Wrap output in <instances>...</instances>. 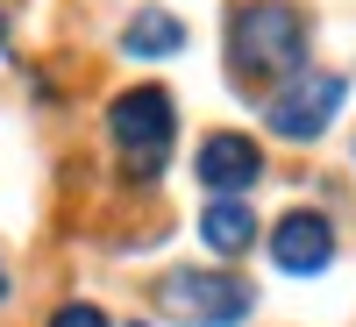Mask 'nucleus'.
Listing matches in <instances>:
<instances>
[{"mask_svg":"<svg viewBox=\"0 0 356 327\" xmlns=\"http://www.w3.org/2000/svg\"><path fill=\"white\" fill-rule=\"evenodd\" d=\"M228 57L243 72H300L307 57V22L285 0H243L228 22Z\"/></svg>","mask_w":356,"mask_h":327,"instance_id":"obj_1","label":"nucleus"},{"mask_svg":"<svg viewBox=\"0 0 356 327\" xmlns=\"http://www.w3.org/2000/svg\"><path fill=\"white\" fill-rule=\"evenodd\" d=\"M107 128H114V142L129 150V171H136V178H157L171 135H178L171 93H164V85H129V93L107 107Z\"/></svg>","mask_w":356,"mask_h":327,"instance_id":"obj_2","label":"nucleus"},{"mask_svg":"<svg viewBox=\"0 0 356 327\" xmlns=\"http://www.w3.org/2000/svg\"><path fill=\"white\" fill-rule=\"evenodd\" d=\"M157 306L171 320H186V327H235L257 306V292L243 278H228V271H171L157 285Z\"/></svg>","mask_w":356,"mask_h":327,"instance_id":"obj_3","label":"nucleus"},{"mask_svg":"<svg viewBox=\"0 0 356 327\" xmlns=\"http://www.w3.org/2000/svg\"><path fill=\"white\" fill-rule=\"evenodd\" d=\"M342 100H349V78H342V72H292V85L271 100V135L314 142V135L342 114Z\"/></svg>","mask_w":356,"mask_h":327,"instance_id":"obj_4","label":"nucleus"},{"mask_svg":"<svg viewBox=\"0 0 356 327\" xmlns=\"http://www.w3.org/2000/svg\"><path fill=\"white\" fill-rule=\"evenodd\" d=\"M193 164H200V185H207V192H221V199L250 192L257 178H264V150H257L250 135H235V128H214V135L200 142V157H193Z\"/></svg>","mask_w":356,"mask_h":327,"instance_id":"obj_5","label":"nucleus"},{"mask_svg":"<svg viewBox=\"0 0 356 327\" xmlns=\"http://www.w3.org/2000/svg\"><path fill=\"white\" fill-rule=\"evenodd\" d=\"M271 263L292 278H314V271H328L335 263V228L321 221V214H285L271 228Z\"/></svg>","mask_w":356,"mask_h":327,"instance_id":"obj_6","label":"nucleus"},{"mask_svg":"<svg viewBox=\"0 0 356 327\" xmlns=\"http://www.w3.org/2000/svg\"><path fill=\"white\" fill-rule=\"evenodd\" d=\"M200 235H207V249H221V256H243L250 242H257V214L243 199H214L200 214Z\"/></svg>","mask_w":356,"mask_h":327,"instance_id":"obj_7","label":"nucleus"},{"mask_svg":"<svg viewBox=\"0 0 356 327\" xmlns=\"http://www.w3.org/2000/svg\"><path fill=\"white\" fill-rule=\"evenodd\" d=\"M178 43H186V22L164 15V8H143V15H129V28H122V50H129V57H171Z\"/></svg>","mask_w":356,"mask_h":327,"instance_id":"obj_8","label":"nucleus"},{"mask_svg":"<svg viewBox=\"0 0 356 327\" xmlns=\"http://www.w3.org/2000/svg\"><path fill=\"white\" fill-rule=\"evenodd\" d=\"M50 327H107V313H100L93 299H72V306H57V313H50Z\"/></svg>","mask_w":356,"mask_h":327,"instance_id":"obj_9","label":"nucleus"},{"mask_svg":"<svg viewBox=\"0 0 356 327\" xmlns=\"http://www.w3.org/2000/svg\"><path fill=\"white\" fill-rule=\"evenodd\" d=\"M0 299H8V271H0Z\"/></svg>","mask_w":356,"mask_h":327,"instance_id":"obj_10","label":"nucleus"},{"mask_svg":"<svg viewBox=\"0 0 356 327\" xmlns=\"http://www.w3.org/2000/svg\"><path fill=\"white\" fill-rule=\"evenodd\" d=\"M0 43H8V22H0Z\"/></svg>","mask_w":356,"mask_h":327,"instance_id":"obj_11","label":"nucleus"}]
</instances>
